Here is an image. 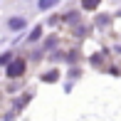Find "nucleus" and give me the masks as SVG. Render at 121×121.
<instances>
[{
	"instance_id": "f03ea898",
	"label": "nucleus",
	"mask_w": 121,
	"mask_h": 121,
	"mask_svg": "<svg viewBox=\"0 0 121 121\" xmlns=\"http://www.w3.org/2000/svg\"><path fill=\"white\" fill-rule=\"evenodd\" d=\"M82 5H84L86 10H94L96 5H99V0H84V3H82Z\"/></svg>"
},
{
	"instance_id": "7ed1b4c3",
	"label": "nucleus",
	"mask_w": 121,
	"mask_h": 121,
	"mask_svg": "<svg viewBox=\"0 0 121 121\" xmlns=\"http://www.w3.org/2000/svg\"><path fill=\"white\" fill-rule=\"evenodd\" d=\"M54 3H57V0H40V8H42V10H47V8H52Z\"/></svg>"
},
{
	"instance_id": "f257e3e1",
	"label": "nucleus",
	"mask_w": 121,
	"mask_h": 121,
	"mask_svg": "<svg viewBox=\"0 0 121 121\" xmlns=\"http://www.w3.org/2000/svg\"><path fill=\"white\" fill-rule=\"evenodd\" d=\"M22 72H25V62L22 59H15V62L8 67V77H20Z\"/></svg>"
}]
</instances>
